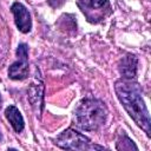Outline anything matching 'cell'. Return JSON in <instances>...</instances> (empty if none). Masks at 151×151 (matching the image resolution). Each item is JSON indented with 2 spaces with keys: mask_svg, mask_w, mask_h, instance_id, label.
<instances>
[{
  "mask_svg": "<svg viewBox=\"0 0 151 151\" xmlns=\"http://www.w3.org/2000/svg\"><path fill=\"white\" fill-rule=\"evenodd\" d=\"M114 91L119 101L122 103L123 107L129 113V116L146 133V136L150 137L151 119L142 96L140 85L133 79L122 78L116 81Z\"/></svg>",
  "mask_w": 151,
  "mask_h": 151,
  "instance_id": "1",
  "label": "cell"
},
{
  "mask_svg": "<svg viewBox=\"0 0 151 151\" xmlns=\"http://www.w3.org/2000/svg\"><path fill=\"white\" fill-rule=\"evenodd\" d=\"M105 103L94 98H86L80 101L74 111V119L79 127L86 131H96L104 125L107 117Z\"/></svg>",
  "mask_w": 151,
  "mask_h": 151,
  "instance_id": "2",
  "label": "cell"
},
{
  "mask_svg": "<svg viewBox=\"0 0 151 151\" xmlns=\"http://www.w3.org/2000/svg\"><path fill=\"white\" fill-rule=\"evenodd\" d=\"M54 144L64 150H91V149H103L101 146L98 145H92L90 139L73 130V129H66L63 131L57 138L54 139Z\"/></svg>",
  "mask_w": 151,
  "mask_h": 151,
  "instance_id": "3",
  "label": "cell"
},
{
  "mask_svg": "<svg viewBox=\"0 0 151 151\" xmlns=\"http://www.w3.org/2000/svg\"><path fill=\"white\" fill-rule=\"evenodd\" d=\"M77 5L90 22H98L111 13L109 0H78Z\"/></svg>",
  "mask_w": 151,
  "mask_h": 151,
  "instance_id": "4",
  "label": "cell"
},
{
  "mask_svg": "<svg viewBox=\"0 0 151 151\" xmlns=\"http://www.w3.org/2000/svg\"><path fill=\"white\" fill-rule=\"evenodd\" d=\"M17 61L8 68V77L13 80H22L28 76V46L24 42L18 45Z\"/></svg>",
  "mask_w": 151,
  "mask_h": 151,
  "instance_id": "5",
  "label": "cell"
},
{
  "mask_svg": "<svg viewBox=\"0 0 151 151\" xmlns=\"http://www.w3.org/2000/svg\"><path fill=\"white\" fill-rule=\"evenodd\" d=\"M11 11L14 15V21L18 29L21 33H28L32 28V19L28 9L20 2H14L11 7Z\"/></svg>",
  "mask_w": 151,
  "mask_h": 151,
  "instance_id": "6",
  "label": "cell"
},
{
  "mask_svg": "<svg viewBox=\"0 0 151 151\" xmlns=\"http://www.w3.org/2000/svg\"><path fill=\"white\" fill-rule=\"evenodd\" d=\"M137 57L134 54H126L119 63V72L125 79H134L137 73Z\"/></svg>",
  "mask_w": 151,
  "mask_h": 151,
  "instance_id": "7",
  "label": "cell"
},
{
  "mask_svg": "<svg viewBox=\"0 0 151 151\" xmlns=\"http://www.w3.org/2000/svg\"><path fill=\"white\" fill-rule=\"evenodd\" d=\"M5 116L7 118V120L11 123L12 127L14 129L15 132H21L25 127V122L24 118L20 113V111L18 110V107H15L14 105H9L6 107L5 110Z\"/></svg>",
  "mask_w": 151,
  "mask_h": 151,
  "instance_id": "8",
  "label": "cell"
},
{
  "mask_svg": "<svg viewBox=\"0 0 151 151\" xmlns=\"http://www.w3.org/2000/svg\"><path fill=\"white\" fill-rule=\"evenodd\" d=\"M119 140H122V142H124V144L123 143H119V144H117V150H132V149H134V150H138V147L134 145V143L126 136V134H123V137L119 139Z\"/></svg>",
  "mask_w": 151,
  "mask_h": 151,
  "instance_id": "9",
  "label": "cell"
},
{
  "mask_svg": "<svg viewBox=\"0 0 151 151\" xmlns=\"http://www.w3.org/2000/svg\"><path fill=\"white\" fill-rule=\"evenodd\" d=\"M66 0H47L48 5L52 7V8H59L61 7L64 4H65Z\"/></svg>",
  "mask_w": 151,
  "mask_h": 151,
  "instance_id": "10",
  "label": "cell"
},
{
  "mask_svg": "<svg viewBox=\"0 0 151 151\" xmlns=\"http://www.w3.org/2000/svg\"><path fill=\"white\" fill-rule=\"evenodd\" d=\"M0 105H1V97H0Z\"/></svg>",
  "mask_w": 151,
  "mask_h": 151,
  "instance_id": "11",
  "label": "cell"
}]
</instances>
